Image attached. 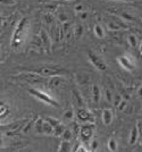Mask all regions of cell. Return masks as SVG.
I'll use <instances>...</instances> for the list:
<instances>
[{"instance_id": "obj_1", "label": "cell", "mask_w": 142, "mask_h": 152, "mask_svg": "<svg viewBox=\"0 0 142 152\" xmlns=\"http://www.w3.org/2000/svg\"><path fill=\"white\" fill-rule=\"evenodd\" d=\"M27 18L26 17H23V18L20 20L18 25L16 26L15 31L13 32V38H12V45H13L14 49H18L20 45H23L24 42V39H25V35L27 33Z\"/></svg>"}, {"instance_id": "obj_20", "label": "cell", "mask_w": 142, "mask_h": 152, "mask_svg": "<svg viewBox=\"0 0 142 152\" xmlns=\"http://www.w3.org/2000/svg\"><path fill=\"white\" fill-rule=\"evenodd\" d=\"M43 124L45 121L42 118H38L34 121V131L37 134H43Z\"/></svg>"}, {"instance_id": "obj_42", "label": "cell", "mask_w": 142, "mask_h": 152, "mask_svg": "<svg viewBox=\"0 0 142 152\" xmlns=\"http://www.w3.org/2000/svg\"><path fill=\"white\" fill-rule=\"evenodd\" d=\"M140 51H141V53H142V42H141V45H140Z\"/></svg>"}, {"instance_id": "obj_16", "label": "cell", "mask_w": 142, "mask_h": 152, "mask_svg": "<svg viewBox=\"0 0 142 152\" xmlns=\"http://www.w3.org/2000/svg\"><path fill=\"white\" fill-rule=\"evenodd\" d=\"M100 98H101V92H100V89L97 84H94L92 86V99H93V102L94 103H99L100 101Z\"/></svg>"}, {"instance_id": "obj_34", "label": "cell", "mask_w": 142, "mask_h": 152, "mask_svg": "<svg viewBox=\"0 0 142 152\" xmlns=\"http://www.w3.org/2000/svg\"><path fill=\"white\" fill-rule=\"evenodd\" d=\"M121 17H122V18L124 19L125 22H130V20H131V22H133V20L135 19L134 17H133V16H132V15H131V14H127V13H123Z\"/></svg>"}, {"instance_id": "obj_7", "label": "cell", "mask_w": 142, "mask_h": 152, "mask_svg": "<svg viewBox=\"0 0 142 152\" xmlns=\"http://www.w3.org/2000/svg\"><path fill=\"white\" fill-rule=\"evenodd\" d=\"M107 26L110 31H122V30H127L129 25L126 24V22L118 16H114L111 20L107 22Z\"/></svg>"}, {"instance_id": "obj_22", "label": "cell", "mask_w": 142, "mask_h": 152, "mask_svg": "<svg viewBox=\"0 0 142 152\" xmlns=\"http://www.w3.org/2000/svg\"><path fill=\"white\" fill-rule=\"evenodd\" d=\"M127 42H129L130 47H132V48H136L139 45V40L136 38V35L132 34V33L127 37Z\"/></svg>"}, {"instance_id": "obj_33", "label": "cell", "mask_w": 142, "mask_h": 152, "mask_svg": "<svg viewBox=\"0 0 142 152\" xmlns=\"http://www.w3.org/2000/svg\"><path fill=\"white\" fill-rule=\"evenodd\" d=\"M122 100L123 99H122V96H121V94H115L114 95V99H113V103H114V106L117 108Z\"/></svg>"}, {"instance_id": "obj_12", "label": "cell", "mask_w": 142, "mask_h": 152, "mask_svg": "<svg viewBox=\"0 0 142 152\" xmlns=\"http://www.w3.org/2000/svg\"><path fill=\"white\" fill-rule=\"evenodd\" d=\"M63 82H65V75L52 76V77H49V78H48L47 86H48V89L55 90V89H57L59 85H61Z\"/></svg>"}, {"instance_id": "obj_41", "label": "cell", "mask_w": 142, "mask_h": 152, "mask_svg": "<svg viewBox=\"0 0 142 152\" xmlns=\"http://www.w3.org/2000/svg\"><path fill=\"white\" fill-rule=\"evenodd\" d=\"M121 1H126V2H131V1H133V0H121Z\"/></svg>"}, {"instance_id": "obj_37", "label": "cell", "mask_w": 142, "mask_h": 152, "mask_svg": "<svg viewBox=\"0 0 142 152\" xmlns=\"http://www.w3.org/2000/svg\"><path fill=\"white\" fill-rule=\"evenodd\" d=\"M75 12H76L78 14L84 12V6H83V5H81V4L76 5V6H75Z\"/></svg>"}, {"instance_id": "obj_38", "label": "cell", "mask_w": 142, "mask_h": 152, "mask_svg": "<svg viewBox=\"0 0 142 152\" xmlns=\"http://www.w3.org/2000/svg\"><path fill=\"white\" fill-rule=\"evenodd\" d=\"M97 148H98V141L97 140H93V142L91 143V149L92 150H97Z\"/></svg>"}, {"instance_id": "obj_35", "label": "cell", "mask_w": 142, "mask_h": 152, "mask_svg": "<svg viewBox=\"0 0 142 152\" xmlns=\"http://www.w3.org/2000/svg\"><path fill=\"white\" fill-rule=\"evenodd\" d=\"M126 107H127V101L123 99L122 101H121V103L118 104V107H117V109H118L119 111H124V110H125V108H126Z\"/></svg>"}, {"instance_id": "obj_24", "label": "cell", "mask_w": 142, "mask_h": 152, "mask_svg": "<svg viewBox=\"0 0 142 152\" xmlns=\"http://www.w3.org/2000/svg\"><path fill=\"white\" fill-rule=\"evenodd\" d=\"M8 114H9V106L7 104L6 102H1V115H0L1 121L5 119Z\"/></svg>"}, {"instance_id": "obj_27", "label": "cell", "mask_w": 142, "mask_h": 152, "mask_svg": "<svg viewBox=\"0 0 142 152\" xmlns=\"http://www.w3.org/2000/svg\"><path fill=\"white\" fill-rule=\"evenodd\" d=\"M43 18H45V23H48V24H53V22H55V19H56V16L53 15V13H45L43 15Z\"/></svg>"}, {"instance_id": "obj_5", "label": "cell", "mask_w": 142, "mask_h": 152, "mask_svg": "<svg viewBox=\"0 0 142 152\" xmlns=\"http://www.w3.org/2000/svg\"><path fill=\"white\" fill-rule=\"evenodd\" d=\"M29 119H22V121H15L12 124L8 125H1V129L5 132L7 136H13L15 134L20 133V131H23V128L25 127V125L27 124Z\"/></svg>"}, {"instance_id": "obj_18", "label": "cell", "mask_w": 142, "mask_h": 152, "mask_svg": "<svg viewBox=\"0 0 142 152\" xmlns=\"http://www.w3.org/2000/svg\"><path fill=\"white\" fill-rule=\"evenodd\" d=\"M57 152H71V142L61 140L59 143V148Z\"/></svg>"}, {"instance_id": "obj_26", "label": "cell", "mask_w": 142, "mask_h": 152, "mask_svg": "<svg viewBox=\"0 0 142 152\" xmlns=\"http://www.w3.org/2000/svg\"><path fill=\"white\" fill-rule=\"evenodd\" d=\"M45 121H48V123H49V124H50V125H51L53 128H56V127H58L60 124H63V123L59 121V119L55 118V117H47Z\"/></svg>"}, {"instance_id": "obj_25", "label": "cell", "mask_w": 142, "mask_h": 152, "mask_svg": "<svg viewBox=\"0 0 142 152\" xmlns=\"http://www.w3.org/2000/svg\"><path fill=\"white\" fill-rule=\"evenodd\" d=\"M65 129H66V127H65L64 124H60L58 127H56L55 128V132H53V136H56V137H61L63 136V134H64Z\"/></svg>"}, {"instance_id": "obj_40", "label": "cell", "mask_w": 142, "mask_h": 152, "mask_svg": "<svg viewBox=\"0 0 142 152\" xmlns=\"http://www.w3.org/2000/svg\"><path fill=\"white\" fill-rule=\"evenodd\" d=\"M139 95H140V96L142 98V86L140 88V89H139Z\"/></svg>"}, {"instance_id": "obj_14", "label": "cell", "mask_w": 142, "mask_h": 152, "mask_svg": "<svg viewBox=\"0 0 142 152\" xmlns=\"http://www.w3.org/2000/svg\"><path fill=\"white\" fill-rule=\"evenodd\" d=\"M102 121L105 125H110L113 123V118H114V114H113V110L111 109H103L102 110Z\"/></svg>"}, {"instance_id": "obj_28", "label": "cell", "mask_w": 142, "mask_h": 152, "mask_svg": "<svg viewBox=\"0 0 142 152\" xmlns=\"http://www.w3.org/2000/svg\"><path fill=\"white\" fill-rule=\"evenodd\" d=\"M56 18H57V20H58L60 24H64L66 22H70L68 20V16H67L66 13H58L56 15Z\"/></svg>"}, {"instance_id": "obj_17", "label": "cell", "mask_w": 142, "mask_h": 152, "mask_svg": "<svg viewBox=\"0 0 142 152\" xmlns=\"http://www.w3.org/2000/svg\"><path fill=\"white\" fill-rule=\"evenodd\" d=\"M83 31H84L83 26L81 25L80 23H78V24H76V25L73 27V33H74L73 38L75 39V40H78V39L83 35Z\"/></svg>"}, {"instance_id": "obj_4", "label": "cell", "mask_w": 142, "mask_h": 152, "mask_svg": "<svg viewBox=\"0 0 142 152\" xmlns=\"http://www.w3.org/2000/svg\"><path fill=\"white\" fill-rule=\"evenodd\" d=\"M29 92H30V94L33 95L34 98H37L38 100H40V101L43 102V103H45V104H48V106H52V107H59L58 101H56V100H55V99H53V98H52L49 93H47V92L42 91V90L31 88V89L29 90Z\"/></svg>"}, {"instance_id": "obj_31", "label": "cell", "mask_w": 142, "mask_h": 152, "mask_svg": "<svg viewBox=\"0 0 142 152\" xmlns=\"http://www.w3.org/2000/svg\"><path fill=\"white\" fill-rule=\"evenodd\" d=\"M103 95H105V99H106V101L111 103L113 102V99H114V96L111 94V91L109 89H105L103 91Z\"/></svg>"}, {"instance_id": "obj_21", "label": "cell", "mask_w": 142, "mask_h": 152, "mask_svg": "<svg viewBox=\"0 0 142 152\" xmlns=\"http://www.w3.org/2000/svg\"><path fill=\"white\" fill-rule=\"evenodd\" d=\"M93 33L96 34V37L98 39H102L105 37V31H103V27L100 24H96L93 27Z\"/></svg>"}, {"instance_id": "obj_23", "label": "cell", "mask_w": 142, "mask_h": 152, "mask_svg": "<svg viewBox=\"0 0 142 152\" xmlns=\"http://www.w3.org/2000/svg\"><path fill=\"white\" fill-rule=\"evenodd\" d=\"M53 132H55V128L48 121H45V124H43V134H45V135H53Z\"/></svg>"}, {"instance_id": "obj_11", "label": "cell", "mask_w": 142, "mask_h": 152, "mask_svg": "<svg viewBox=\"0 0 142 152\" xmlns=\"http://www.w3.org/2000/svg\"><path fill=\"white\" fill-rule=\"evenodd\" d=\"M50 31H51L50 37H51V39L53 40V41L60 42L61 39L64 38V31H63L61 24H52Z\"/></svg>"}, {"instance_id": "obj_36", "label": "cell", "mask_w": 142, "mask_h": 152, "mask_svg": "<svg viewBox=\"0 0 142 152\" xmlns=\"http://www.w3.org/2000/svg\"><path fill=\"white\" fill-rule=\"evenodd\" d=\"M88 16H89V14L86 13L85 10L82 12V13H78V17H80V19H82V20H85V19L88 18Z\"/></svg>"}, {"instance_id": "obj_13", "label": "cell", "mask_w": 142, "mask_h": 152, "mask_svg": "<svg viewBox=\"0 0 142 152\" xmlns=\"http://www.w3.org/2000/svg\"><path fill=\"white\" fill-rule=\"evenodd\" d=\"M39 37L42 41V45H43V49L45 51H50L51 49V37L48 34V32H45V30H41L39 33Z\"/></svg>"}, {"instance_id": "obj_8", "label": "cell", "mask_w": 142, "mask_h": 152, "mask_svg": "<svg viewBox=\"0 0 142 152\" xmlns=\"http://www.w3.org/2000/svg\"><path fill=\"white\" fill-rule=\"evenodd\" d=\"M88 58H89L90 63L93 65V67H96L98 70L103 72V70L107 69V65L105 63V60H103L101 57H99L98 55H96L94 52L89 51V52H88Z\"/></svg>"}, {"instance_id": "obj_39", "label": "cell", "mask_w": 142, "mask_h": 152, "mask_svg": "<svg viewBox=\"0 0 142 152\" xmlns=\"http://www.w3.org/2000/svg\"><path fill=\"white\" fill-rule=\"evenodd\" d=\"M136 126H138V128H139V133H140V136L142 137V121H138Z\"/></svg>"}, {"instance_id": "obj_32", "label": "cell", "mask_w": 142, "mask_h": 152, "mask_svg": "<svg viewBox=\"0 0 142 152\" xmlns=\"http://www.w3.org/2000/svg\"><path fill=\"white\" fill-rule=\"evenodd\" d=\"M74 116H75L74 111L72 109H68V110H66L64 113V119H66V121H73Z\"/></svg>"}, {"instance_id": "obj_29", "label": "cell", "mask_w": 142, "mask_h": 152, "mask_svg": "<svg viewBox=\"0 0 142 152\" xmlns=\"http://www.w3.org/2000/svg\"><path fill=\"white\" fill-rule=\"evenodd\" d=\"M73 136H74V133L72 132L71 129H65L64 134H63V136H61V140H65V141H70L71 142V140L73 139Z\"/></svg>"}, {"instance_id": "obj_9", "label": "cell", "mask_w": 142, "mask_h": 152, "mask_svg": "<svg viewBox=\"0 0 142 152\" xmlns=\"http://www.w3.org/2000/svg\"><path fill=\"white\" fill-rule=\"evenodd\" d=\"M117 63L119 64L124 69L129 70V72H133L135 69V61L132 56H127V55L119 56L117 58Z\"/></svg>"}, {"instance_id": "obj_19", "label": "cell", "mask_w": 142, "mask_h": 152, "mask_svg": "<svg viewBox=\"0 0 142 152\" xmlns=\"http://www.w3.org/2000/svg\"><path fill=\"white\" fill-rule=\"evenodd\" d=\"M73 96H74V99H75V102L78 103V108H83L84 106V99L82 94L78 92V90H73Z\"/></svg>"}, {"instance_id": "obj_6", "label": "cell", "mask_w": 142, "mask_h": 152, "mask_svg": "<svg viewBox=\"0 0 142 152\" xmlns=\"http://www.w3.org/2000/svg\"><path fill=\"white\" fill-rule=\"evenodd\" d=\"M94 123H84L80 126V139L83 142H89L94 133Z\"/></svg>"}, {"instance_id": "obj_2", "label": "cell", "mask_w": 142, "mask_h": 152, "mask_svg": "<svg viewBox=\"0 0 142 152\" xmlns=\"http://www.w3.org/2000/svg\"><path fill=\"white\" fill-rule=\"evenodd\" d=\"M24 70H31L37 74H40L43 77H52L57 75H66L68 74V70L64 69L59 66H53V65H45V66H39V68H32V69H24Z\"/></svg>"}, {"instance_id": "obj_30", "label": "cell", "mask_w": 142, "mask_h": 152, "mask_svg": "<svg viewBox=\"0 0 142 152\" xmlns=\"http://www.w3.org/2000/svg\"><path fill=\"white\" fill-rule=\"evenodd\" d=\"M107 146H108V150H109V151L115 152L117 150V142H116V140L110 139L109 141H108V144H107Z\"/></svg>"}, {"instance_id": "obj_3", "label": "cell", "mask_w": 142, "mask_h": 152, "mask_svg": "<svg viewBox=\"0 0 142 152\" xmlns=\"http://www.w3.org/2000/svg\"><path fill=\"white\" fill-rule=\"evenodd\" d=\"M15 78H18L20 81H24L27 84H45L47 85V82H48V78L47 77H43L40 74H37L34 72H31V70H23L22 73L17 74V75L14 76Z\"/></svg>"}, {"instance_id": "obj_10", "label": "cell", "mask_w": 142, "mask_h": 152, "mask_svg": "<svg viewBox=\"0 0 142 152\" xmlns=\"http://www.w3.org/2000/svg\"><path fill=\"white\" fill-rule=\"evenodd\" d=\"M76 119L78 123H94V118L90 111H88L84 108H78L76 110Z\"/></svg>"}, {"instance_id": "obj_15", "label": "cell", "mask_w": 142, "mask_h": 152, "mask_svg": "<svg viewBox=\"0 0 142 152\" xmlns=\"http://www.w3.org/2000/svg\"><path fill=\"white\" fill-rule=\"evenodd\" d=\"M139 135H140L139 128H138V126L135 125V126L132 128L131 133H130V140H129L130 145H134V144H135L136 142H138V140H139Z\"/></svg>"}, {"instance_id": "obj_43", "label": "cell", "mask_w": 142, "mask_h": 152, "mask_svg": "<svg viewBox=\"0 0 142 152\" xmlns=\"http://www.w3.org/2000/svg\"><path fill=\"white\" fill-rule=\"evenodd\" d=\"M66 2H70V1H73V0H65Z\"/></svg>"}]
</instances>
